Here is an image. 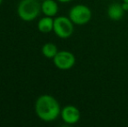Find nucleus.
Here are the masks:
<instances>
[{"mask_svg": "<svg viewBox=\"0 0 128 127\" xmlns=\"http://www.w3.org/2000/svg\"><path fill=\"white\" fill-rule=\"evenodd\" d=\"M35 111L38 117L44 122H52L61 113L58 100L51 95H42L36 101Z\"/></svg>", "mask_w": 128, "mask_h": 127, "instance_id": "f257e3e1", "label": "nucleus"}, {"mask_svg": "<svg viewBox=\"0 0 128 127\" xmlns=\"http://www.w3.org/2000/svg\"><path fill=\"white\" fill-rule=\"evenodd\" d=\"M18 15L24 21H32L41 11V4L38 0H21L18 5Z\"/></svg>", "mask_w": 128, "mask_h": 127, "instance_id": "f03ea898", "label": "nucleus"}, {"mask_svg": "<svg viewBox=\"0 0 128 127\" xmlns=\"http://www.w3.org/2000/svg\"><path fill=\"white\" fill-rule=\"evenodd\" d=\"M69 18L74 24L84 25L91 20L92 10L89 7L84 4L74 5L69 11Z\"/></svg>", "mask_w": 128, "mask_h": 127, "instance_id": "7ed1b4c3", "label": "nucleus"}, {"mask_svg": "<svg viewBox=\"0 0 128 127\" xmlns=\"http://www.w3.org/2000/svg\"><path fill=\"white\" fill-rule=\"evenodd\" d=\"M73 23L69 17L60 16L54 18L53 31L60 38H68L73 33Z\"/></svg>", "mask_w": 128, "mask_h": 127, "instance_id": "20e7f679", "label": "nucleus"}, {"mask_svg": "<svg viewBox=\"0 0 128 127\" xmlns=\"http://www.w3.org/2000/svg\"><path fill=\"white\" fill-rule=\"evenodd\" d=\"M76 62L73 53L68 51H60L53 58V63L60 70H69L72 68Z\"/></svg>", "mask_w": 128, "mask_h": 127, "instance_id": "39448f33", "label": "nucleus"}, {"mask_svg": "<svg viewBox=\"0 0 128 127\" xmlns=\"http://www.w3.org/2000/svg\"><path fill=\"white\" fill-rule=\"evenodd\" d=\"M61 118L68 125H74L80 119V112L74 105H66L61 110Z\"/></svg>", "mask_w": 128, "mask_h": 127, "instance_id": "423d86ee", "label": "nucleus"}, {"mask_svg": "<svg viewBox=\"0 0 128 127\" xmlns=\"http://www.w3.org/2000/svg\"><path fill=\"white\" fill-rule=\"evenodd\" d=\"M125 10L122 8L121 3H114L110 4V6L107 9V15L110 19L113 21L120 20L124 17Z\"/></svg>", "mask_w": 128, "mask_h": 127, "instance_id": "0eeeda50", "label": "nucleus"}, {"mask_svg": "<svg viewBox=\"0 0 128 127\" xmlns=\"http://www.w3.org/2000/svg\"><path fill=\"white\" fill-rule=\"evenodd\" d=\"M41 11L48 17H53L58 11V5L54 0H44L41 3Z\"/></svg>", "mask_w": 128, "mask_h": 127, "instance_id": "6e6552de", "label": "nucleus"}, {"mask_svg": "<svg viewBox=\"0 0 128 127\" xmlns=\"http://www.w3.org/2000/svg\"><path fill=\"white\" fill-rule=\"evenodd\" d=\"M53 24H54V19L52 17H42L38 23V29L39 31L43 33H49L53 31Z\"/></svg>", "mask_w": 128, "mask_h": 127, "instance_id": "1a4fd4ad", "label": "nucleus"}, {"mask_svg": "<svg viewBox=\"0 0 128 127\" xmlns=\"http://www.w3.org/2000/svg\"><path fill=\"white\" fill-rule=\"evenodd\" d=\"M58 52V47L52 43H46L42 47L43 55L47 58H52L53 59V58L57 55Z\"/></svg>", "mask_w": 128, "mask_h": 127, "instance_id": "9d476101", "label": "nucleus"}, {"mask_svg": "<svg viewBox=\"0 0 128 127\" xmlns=\"http://www.w3.org/2000/svg\"><path fill=\"white\" fill-rule=\"evenodd\" d=\"M121 5H122V8H123V10H125V11H128V3L123 2V3H121Z\"/></svg>", "mask_w": 128, "mask_h": 127, "instance_id": "9b49d317", "label": "nucleus"}, {"mask_svg": "<svg viewBox=\"0 0 128 127\" xmlns=\"http://www.w3.org/2000/svg\"><path fill=\"white\" fill-rule=\"evenodd\" d=\"M58 2H61V3H68V2L72 1V0H58Z\"/></svg>", "mask_w": 128, "mask_h": 127, "instance_id": "f8f14e48", "label": "nucleus"}, {"mask_svg": "<svg viewBox=\"0 0 128 127\" xmlns=\"http://www.w3.org/2000/svg\"><path fill=\"white\" fill-rule=\"evenodd\" d=\"M123 2H126V3H128V0H123Z\"/></svg>", "mask_w": 128, "mask_h": 127, "instance_id": "ddd939ff", "label": "nucleus"}, {"mask_svg": "<svg viewBox=\"0 0 128 127\" xmlns=\"http://www.w3.org/2000/svg\"><path fill=\"white\" fill-rule=\"evenodd\" d=\"M2 2H3V0H0V4L2 3Z\"/></svg>", "mask_w": 128, "mask_h": 127, "instance_id": "4468645a", "label": "nucleus"}]
</instances>
